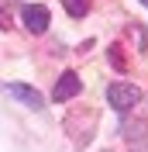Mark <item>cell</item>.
Here are the masks:
<instances>
[{"label":"cell","instance_id":"obj_1","mask_svg":"<svg viewBox=\"0 0 148 152\" xmlns=\"http://www.w3.org/2000/svg\"><path fill=\"white\" fill-rule=\"evenodd\" d=\"M107 104H110L114 111L128 114L134 104H141V90L134 83H110L107 86Z\"/></svg>","mask_w":148,"mask_h":152},{"label":"cell","instance_id":"obj_2","mask_svg":"<svg viewBox=\"0 0 148 152\" xmlns=\"http://www.w3.org/2000/svg\"><path fill=\"white\" fill-rule=\"evenodd\" d=\"M21 21H24V28H28L31 35H41V31L48 28V7H41V4H24V7H21Z\"/></svg>","mask_w":148,"mask_h":152},{"label":"cell","instance_id":"obj_3","mask_svg":"<svg viewBox=\"0 0 148 152\" xmlns=\"http://www.w3.org/2000/svg\"><path fill=\"white\" fill-rule=\"evenodd\" d=\"M79 90H83V83H79V76H76V73H62V80L55 83L52 97H55L59 104H62V100H73V97L79 94Z\"/></svg>","mask_w":148,"mask_h":152},{"label":"cell","instance_id":"obj_4","mask_svg":"<svg viewBox=\"0 0 148 152\" xmlns=\"http://www.w3.org/2000/svg\"><path fill=\"white\" fill-rule=\"evenodd\" d=\"M7 94L17 97L24 107H35V111H41V107H45L41 94H38V90H31V86H24V83H7Z\"/></svg>","mask_w":148,"mask_h":152},{"label":"cell","instance_id":"obj_5","mask_svg":"<svg viewBox=\"0 0 148 152\" xmlns=\"http://www.w3.org/2000/svg\"><path fill=\"white\" fill-rule=\"evenodd\" d=\"M62 7L73 14V18H83L86 10H90V0H62Z\"/></svg>","mask_w":148,"mask_h":152},{"label":"cell","instance_id":"obj_6","mask_svg":"<svg viewBox=\"0 0 148 152\" xmlns=\"http://www.w3.org/2000/svg\"><path fill=\"white\" fill-rule=\"evenodd\" d=\"M141 4H145V7H148V0H141Z\"/></svg>","mask_w":148,"mask_h":152}]
</instances>
